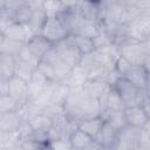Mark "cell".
<instances>
[{"label": "cell", "instance_id": "obj_1", "mask_svg": "<svg viewBox=\"0 0 150 150\" xmlns=\"http://www.w3.org/2000/svg\"><path fill=\"white\" fill-rule=\"evenodd\" d=\"M63 112L74 127L80 122L101 116V107L97 101L88 97L81 89L70 90L62 103Z\"/></svg>", "mask_w": 150, "mask_h": 150}, {"label": "cell", "instance_id": "obj_2", "mask_svg": "<svg viewBox=\"0 0 150 150\" xmlns=\"http://www.w3.org/2000/svg\"><path fill=\"white\" fill-rule=\"evenodd\" d=\"M111 87L120 96L124 108L132 105H143L144 108H148V90L138 88L121 76L115 80Z\"/></svg>", "mask_w": 150, "mask_h": 150}, {"label": "cell", "instance_id": "obj_3", "mask_svg": "<svg viewBox=\"0 0 150 150\" xmlns=\"http://www.w3.org/2000/svg\"><path fill=\"white\" fill-rule=\"evenodd\" d=\"M114 67L118 76L124 77L143 90H148V67L131 64L122 56H118L115 60Z\"/></svg>", "mask_w": 150, "mask_h": 150}, {"label": "cell", "instance_id": "obj_4", "mask_svg": "<svg viewBox=\"0 0 150 150\" xmlns=\"http://www.w3.org/2000/svg\"><path fill=\"white\" fill-rule=\"evenodd\" d=\"M118 54L131 64L148 67L149 61V41H136L127 39L117 46Z\"/></svg>", "mask_w": 150, "mask_h": 150}, {"label": "cell", "instance_id": "obj_5", "mask_svg": "<svg viewBox=\"0 0 150 150\" xmlns=\"http://www.w3.org/2000/svg\"><path fill=\"white\" fill-rule=\"evenodd\" d=\"M141 129L124 125L118 130L117 143L114 150H138Z\"/></svg>", "mask_w": 150, "mask_h": 150}, {"label": "cell", "instance_id": "obj_6", "mask_svg": "<svg viewBox=\"0 0 150 150\" xmlns=\"http://www.w3.org/2000/svg\"><path fill=\"white\" fill-rule=\"evenodd\" d=\"M40 35L49 41L52 45H56L57 42L64 40L68 36L67 32L64 30L56 16H47L40 30Z\"/></svg>", "mask_w": 150, "mask_h": 150}, {"label": "cell", "instance_id": "obj_7", "mask_svg": "<svg viewBox=\"0 0 150 150\" xmlns=\"http://www.w3.org/2000/svg\"><path fill=\"white\" fill-rule=\"evenodd\" d=\"M123 116L127 125L142 129L149 124V110L143 105H132L123 109Z\"/></svg>", "mask_w": 150, "mask_h": 150}, {"label": "cell", "instance_id": "obj_8", "mask_svg": "<svg viewBox=\"0 0 150 150\" xmlns=\"http://www.w3.org/2000/svg\"><path fill=\"white\" fill-rule=\"evenodd\" d=\"M54 49L56 50V53L59 54V56L62 59V61L69 66L70 68H75L79 66L82 55L80 54V52L73 46V43L68 40V38H66L64 40L57 42L56 45L53 46Z\"/></svg>", "mask_w": 150, "mask_h": 150}, {"label": "cell", "instance_id": "obj_9", "mask_svg": "<svg viewBox=\"0 0 150 150\" xmlns=\"http://www.w3.org/2000/svg\"><path fill=\"white\" fill-rule=\"evenodd\" d=\"M8 95L18 103L20 110L28 103V84L26 81L21 80L20 77L13 76L9 80V93Z\"/></svg>", "mask_w": 150, "mask_h": 150}, {"label": "cell", "instance_id": "obj_10", "mask_svg": "<svg viewBox=\"0 0 150 150\" xmlns=\"http://www.w3.org/2000/svg\"><path fill=\"white\" fill-rule=\"evenodd\" d=\"M117 136L118 130L115 129L110 123L104 121L94 141L97 142L104 150H114L117 143Z\"/></svg>", "mask_w": 150, "mask_h": 150}, {"label": "cell", "instance_id": "obj_11", "mask_svg": "<svg viewBox=\"0 0 150 150\" xmlns=\"http://www.w3.org/2000/svg\"><path fill=\"white\" fill-rule=\"evenodd\" d=\"M110 87L111 86H109L108 83H105L103 81L95 80V79H86L83 81V83L81 84L80 89L88 97L98 102L107 94V91L110 89Z\"/></svg>", "mask_w": 150, "mask_h": 150}, {"label": "cell", "instance_id": "obj_12", "mask_svg": "<svg viewBox=\"0 0 150 150\" xmlns=\"http://www.w3.org/2000/svg\"><path fill=\"white\" fill-rule=\"evenodd\" d=\"M26 48L30 52V54L36 57L39 61H41V59L52 49L53 45L47 41L43 36H41L40 34H36V35H33L30 36L26 43H25Z\"/></svg>", "mask_w": 150, "mask_h": 150}, {"label": "cell", "instance_id": "obj_13", "mask_svg": "<svg viewBox=\"0 0 150 150\" xmlns=\"http://www.w3.org/2000/svg\"><path fill=\"white\" fill-rule=\"evenodd\" d=\"M23 120L25 118H23L21 110L1 114L0 115V130L7 135H14Z\"/></svg>", "mask_w": 150, "mask_h": 150}, {"label": "cell", "instance_id": "obj_14", "mask_svg": "<svg viewBox=\"0 0 150 150\" xmlns=\"http://www.w3.org/2000/svg\"><path fill=\"white\" fill-rule=\"evenodd\" d=\"M77 9L81 16L90 22L98 23L101 19V1H80Z\"/></svg>", "mask_w": 150, "mask_h": 150}, {"label": "cell", "instance_id": "obj_15", "mask_svg": "<svg viewBox=\"0 0 150 150\" xmlns=\"http://www.w3.org/2000/svg\"><path fill=\"white\" fill-rule=\"evenodd\" d=\"M29 125L32 127L33 131L36 134H47L48 131L52 129L53 127V120L47 116L46 114H43L42 111H39L34 115H32L28 120Z\"/></svg>", "mask_w": 150, "mask_h": 150}, {"label": "cell", "instance_id": "obj_16", "mask_svg": "<svg viewBox=\"0 0 150 150\" xmlns=\"http://www.w3.org/2000/svg\"><path fill=\"white\" fill-rule=\"evenodd\" d=\"M2 35L6 39L18 41V42H22V43H26V41L28 40V35H27L25 26L20 25V23H16V22H12V23L7 25L2 29Z\"/></svg>", "mask_w": 150, "mask_h": 150}, {"label": "cell", "instance_id": "obj_17", "mask_svg": "<svg viewBox=\"0 0 150 150\" xmlns=\"http://www.w3.org/2000/svg\"><path fill=\"white\" fill-rule=\"evenodd\" d=\"M48 80L36 69L34 71V74L32 75V77L28 80L27 84H28V96H29V101L34 100L42 90L43 88L47 86ZM28 101V102H29Z\"/></svg>", "mask_w": 150, "mask_h": 150}, {"label": "cell", "instance_id": "obj_18", "mask_svg": "<svg viewBox=\"0 0 150 150\" xmlns=\"http://www.w3.org/2000/svg\"><path fill=\"white\" fill-rule=\"evenodd\" d=\"M67 38L73 43V46L80 52L82 56L96 49L95 41L93 38H87V36H81V35H68Z\"/></svg>", "mask_w": 150, "mask_h": 150}, {"label": "cell", "instance_id": "obj_19", "mask_svg": "<svg viewBox=\"0 0 150 150\" xmlns=\"http://www.w3.org/2000/svg\"><path fill=\"white\" fill-rule=\"evenodd\" d=\"M68 141L73 150H84L94 139L87 134H84L83 131H81L80 129L75 128L70 132Z\"/></svg>", "mask_w": 150, "mask_h": 150}, {"label": "cell", "instance_id": "obj_20", "mask_svg": "<svg viewBox=\"0 0 150 150\" xmlns=\"http://www.w3.org/2000/svg\"><path fill=\"white\" fill-rule=\"evenodd\" d=\"M103 118L101 116H97V117H93V118H88V120H84L82 122H80L76 128L80 129L81 131H83L84 134H87L88 136H90L93 139L96 137L97 132L100 131L102 124H103Z\"/></svg>", "mask_w": 150, "mask_h": 150}, {"label": "cell", "instance_id": "obj_21", "mask_svg": "<svg viewBox=\"0 0 150 150\" xmlns=\"http://www.w3.org/2000/svg\"><path fill=\"white\" fill-rule=\"evenodd\" d=\"M38 69V67L30 64V63H27V62H23L21 60H18L15 59V69H14V76L16 77H20L21 80L28 82V80L32 77V75L34 74V71Z\"/></svg>", "mask_w": 150, "mask_h": 150}, {"label": "cell", "instance_id": "obj_22", "mask_svg": "<svg viewBox=\"0 0 150 150\" xmlns=\"http://www.w3.org/2000/svg\"><path fill=\"white\" fill-rule=\"evenodd\" d=\"M15 69V57L0 53V75L12 79L14 76Z\"/></svg>", "mask_w": 150, "mask_h": 150}, {"label": "cell", "instance_id": "obj_23", "mask_svg": "<svg viewBox=\"0 0 150 150\" xmlns=\"http://www.w3.org/2000/svg\"><path fill=\"white\" fill-rule=\"evenodd\" d=\"M23 46H25V43H22V42L13 41V40H9V39H6L5 36H2V40L0 42V53L8 54V55L15 57L19 54V52L22 49Z\"/></svg>", "mask_w": 150, "mask_h": 150}, {"label": "cell", "instance_id": "obj_24", "mask_svg": "<svg viewBox=\"0 0 150 150\" xmlns=\"http://www.w3.org/2000/svg\"><path fill=\"white\" fill-rule=\"evenodd\" d=\"M16 110H20V108L18 103L9 95L0 96V115L11 112V111H16Z\"/></svg>", "mask_w": 150, "mask_h": 150}, {"label": "cell", "instance_id": "obj_25", "mask_svg": "<svg viewBox=\"0 0 150 150\" xmlns=\"http://www.w3.org/2000/svg\"><path fill=\"white\" fill-rule=\"evenodd\" d=\"M48 146H49L52 150H71V146H70L68 139H55V141H49Z\"/></svg>", "mask_w": 150, "mask_h": 150}, {"label": "cell", "instance_id": "obj_26", "mask_svg": "<svg viewBox=\"0 0 150 150\" xmlns=\"http://www.w3.org/2000/svg\"><path fill=\"white\" fill-rule=\"evenodd\" d=\"M9 80L11 79L0 75V96L8 95V93H9Z\"/></svg>", "mask_w": 150, "mask_h": 150}, {"label": "cell", "instance_id": "obj_27", "mask_svg": "<svg viewBox=\"0 0 150 150\" xmlns=\"http://www.w3.org/2000/svg\"><path fill=\"white\" fill-rule=\"evenodd\" d=\"M11 136H12V135H7V134H5V132H2V131L0 130V149L8 145L9 139H11Z\"/></svg>", "mask_w": 150, "mask_h": 150}, {"label": "cell", "instance_id": "obj_28", "mask_svg": "<svg viewBox=\"0 0 150 150\" xmlns=\"http://www.w3.org/2000/svg\"><path fill=\"white\" fill-rule=\"evenodd\" d=\"M84 150H104V149H103V148H102L97 142L93 141V142H91V143H90V144H89Z\"/></svg>", "mask_w": 150, "mask_h": 150}, {"label": "cell", "instance_id": "obj_29", "mask_svg": "<svg viewBox=\"0 0 150 150\" xmlns=\"http://www.w3.org/2000/svg\"><path fill=\"white\" fill-rule=\"evenodd\" d=\"M0 150H11V148H9V146H4V148H1Z\"/></svg>", "mask_w": 150, "mask_h": 150}, {"label": "cell", "instance_id": "obj_30", "mask_svg": "<svg viewBox=\"0 0 150 150\" xmlns=\"http://www.w3.org/2000/svg\"><path fill=\"white\" fill-rule=\"evenodd\" d=\"M0 36H2V29L0 28Z\"/></svg>", "mask_w": 150, "mask_h": 150}]
</instances>
